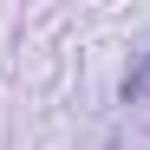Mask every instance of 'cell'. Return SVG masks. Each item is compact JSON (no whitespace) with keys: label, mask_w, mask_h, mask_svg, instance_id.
Returning a JSON list of instances; mask_svg holds the SVG:
<instances>
[{"label":"cell","mask_w":150,"mask_h":150,"mask_svg":"<svg viewBox=\"0 0 150 150\" xmlns=\"http://www.w3.org/2000/svg\"><path fill=\"white\" fill-rule=\"evenodd\" d=\"M117 91H124V105H144V98H150V52H137V65L124 72Z\"/></svg>","instance_id":"cell-1"}]
</instances>
